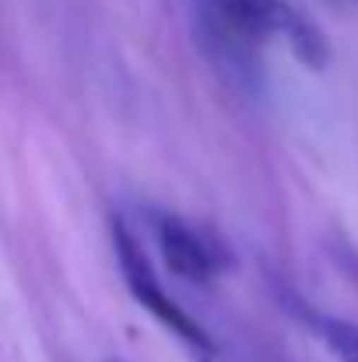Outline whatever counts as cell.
Segmentation results:
<instances>
[{"instance_id":"obj_4","label":"cell","mask_w":358,"mask_h":362,"mask_svg":"<svg viewBox=\"0 0 358 362\" xmlns=\"http://www.w3.org/2000/svg\"><path fill=\"white\" fill-rule=\"evenodd\" d=\"M281 39L288 42V49L299 57L302 67H313V71H323V67H327V60H330V42H327L323 28H320L309 14H302L299 7H292V4H288L285 21H281Z\"/></svg>"},{"instance_id":"obj_3","label":"cell","mask_w":358,"mask_h":362,"mask_svg":"<svg viewBox=\"0 0 358 362\" xmlns=\"http://www.w3.org/2000/svg\"><path fill=\"white\" fill-rule=\"evenodd\" d=\"M208 4L242 39L281 35V21L288 11V0H208Z\"/></svg>"},{"instance_id":"obj_6","label":"cell","mask_w":358,"mask_h":362,"mask_svg":"<svg viewBox=\"0 0 358 362\" xmlns=\"http://www.w3.org/2000/svg\"><path fill=\"white\" fill-rule=\"evenodd\" d=\"M106 362H119V359H106Z\"/></svg>"},{"instance_id":"obj_2","label":"cell","mask_w":358,"mask_h":362,"mask_svg":"<svg viewBox=\"0 0 358 362\" xmlns=\"http://www.w3.org/2000/svg\"><path fill=\"white\" fill-rule=\"evenodd\" d=\"M155 243L172 274L193 285H211L225 271V253L215 236L201 233L179 215H155Z\"/></svg>"},{"instance_id":"obj_1","label":"cell","mask_w":358,"mask_h":362,"mask_svg":"<svg viewBox=\"0 0 358 362\" xmlns=\"http://www.w3.org/2000/svg\"><path fill=\"white\" fill-rule=\"evenodd\" d=\"M109 233H113V250H117L119 271H123V281H126L133 303H141L162 327H169V331H172L176 338H183L186 345H193V349H201V352H211L208 331L162 288V281H158L151 260L144 257V250H141V243L133 240V233H130L119 218L109 222Z\"/></svg>"},{"instance_id":"obj_5","label":"cell","mask_w":358,"mask_h":362,"mask_svg":"<svg viewBox=\"0 0 358 362\" xmlns=\"http://www.w3.org/2000/svg\"><path fill=\"white\" fill-rule=\"evenodd\" d=\"M320 334L338 362H358V324L327 317V320H320Z\"/></svg>"},{"instance_id":"obj_7","label":"cell","mask_w":358,"mask_h":362,"mask_svg":"<svg viewBox=\"0 0 358 362\" xmlns=\"http://www.w3.org/2000/svg\"><path fill=\"white\" fill-rule=\"evenodd\" d=\"M355 274H358V264H355Z\"/></svg>"}]
</instances>
